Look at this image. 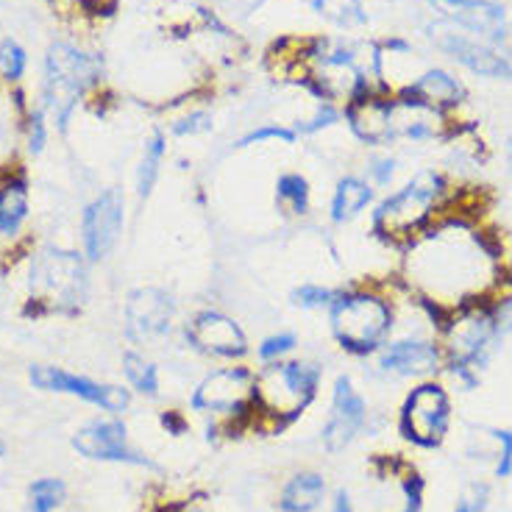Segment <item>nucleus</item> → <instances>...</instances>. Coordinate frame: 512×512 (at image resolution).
Returning <instances> with one entry per match:
<instances>
[{
    "label": "nucleus",
    "mask_w": 512,
    "mask_h": 512,
    "mask_svg": "<svg viewBox=\"0 0 512 512\" xmlns=\"http://www.w3.org/2000/svg\"><path fill=\"white\" fill-rule=\"evenodd\" d=\"M510 154H512V140H510Z\"/></svg>",
    "instance_id": "44"
},
{
    "label": "nucleus",
    "mask_w": 512,
    "mask_h": 512,
    "mask_svg": "<svg viewBox=\"0 0 512 512\" xmlns=\"http://www.w3.org/2000/svg\"><path fill=\"white\" fill-rule=\"evenodd\" d=\"M123 212H126V198L115 187L103 190L95 201L87 204L84 218H81V234H84V251L90 262H101L112 254L123 231V218H126Z\"/></svg>",
    "instance_id": "11"
},
{
    "label": "nucleus",
    "mask_w": 512,
    "mask_h": 512,
    "mask_svg": "<svg viewBox=\"0 0 512 512\" xmlns=\"http://www.w3.org/2000/svg\"><path fill=\"white\" fill-rule=\"evenodd\" d=\"M0 73L9 81H17L26 73V51L14 39H3L0 42Z\"/></svg>",
    "instance_id": "32"
},
{
    "label": "nucleus",
    "mask_w": 512,
    "mask_h": 512,
    "mask_svg": "<svg viewBox=\"0 0 512 512\" xmlns=\"http://www.w3.org/2000/svg\"><path fill=\"white\" fill-rule=\"evenodd\" d=\"M390 109L393 98H384L376 90L359 92L357 98L346 103V120L354 137L365 145H384L390 142Z\"/></svg>",
    "instance_id": "18"
},
{
    "label": "nucleus",
    "mask_w": 512,
    "mask_h": 512,
    "mask_svg": "<svg viewBox=\"0 0 512 512\" xmlns=\"http://www.w3.org/2000/svg\"><path fill=\"white\" fill-rule=\"evenodd\" d=\"M312 6L320 14H326L337 26H362L365 12H362V0H312Z\"/></svg>",
    "instance_id": "27"
},
{
    "label": "nucleus",
    "mask_w": 512,
    "mask_h": 512,
    "mask_svg": "<svg viewBox=\"0 0 512 512\" xmlns=\"http://www.w3.org/2000/svg\"><path fill=\"white\" fill-rule=\"evenodd\" d=\"M128 432L123 421H95L84 429H78L73 437V448L87 460L103 462H126V465H140V468H156L140 451L128 448Z\"/></svg>",
    "instance_id": "15"
},
{
    "label": "nucleus",
    "mask_w": 512,
    "mask_h": 512,
    "mask_svg": "<svg viewBox=\"0 0 512 512\" xmlns=\"http://www.w3.org/2000/svg\"><path fill=\"white\" fill-rule=\"evenodd\" d=\"M28 379L39 390H48V393H70V396L84 398L95 407H103L106 412H126L131 404V393L115 384H98L87 379V376H76V373H67L62 368H48V365H34Z\"/></svg>",
    "instance_id": "12"
},
{
    "label": "nucleus",
    "mask_w": 512,
    "mask_h": 512,
    "mask_svg": "<svg viewBox=\"0 0 512 512\" xmlns=\"http://www.w3.org/2000/svg\"><path fill=\"white\" fill-rule=\"evenodd\" d=\"M404 276L423 304L460 312L476 307L496 284L499 256L479 231L451 220L412 237L404 254Z\"/></svg>",
    "instance_id": "1"
},
{
    "label": "nucleus",
    "mask_w": 512,
    "mask_h": 512,
    "mask_svg": "<svg viewBox=\"0 0 512 512\" xmlns=\"http://www.w3.org/2000/svg\"><path fill=\"white\" fill-rule=\"evenodd\" d=\"M337 120H340L337 109L329 106V103H323V106L318 109V115L312 117V120H304V123H298V126H295V134H315V131H320V128L334 126Z\"/></svg>",
    "instance_id": "34"
},
{
    "label": "nucleus",
    "mask_w": 512,
    "mask_h": 512,
    "mask_svg": "<svg viewBox=\"0 0 512 512\" xmlns=\"http://www.w3.org/2000/svg\"><path fill=\"white\" fill-rule=\"evenodd\" d=\"M448 421H451L448 393L440 384L426 382L415 387L404 401L401 418H398V432L415 446L435 448L446 437Z\"/></svg>",
    "instance_id": "8"
},
{
    "label": "nucleus",
    "mask_w": 512,
    "mask_h": 512,
    "mask_svg": "<svg viewBox=\"0 0 512 512\" xmlns=\"http://www.w3.org/2000/svg\"><path fill=\"white\" fill-rule=\"evenodd\" d=\"M3 454H6V446H3V440H0V457H3Z\"/></svg>",
    "instance_id": "43"
},
{
    "label": "nucleus",
    "mask_w": 512,
    "mask_h": 512,
    "mask_svg": "<svg viewBox=\"0 0 512 512\" xmlns=\"http://www.w3.org/2000/svg\"><path fill=\"white\" fill-rule=\"evenodd\" d=\"M437 45L446 53H451L468 70L487 78H510L512 81V56L496 51L493 45L468 39L465 34H451V31H437Z\"/></svg>",
    "instance_id": "17"
},
{
    "label": "nucleus",
    "mask_w": 512,
    "mask_h": 512,
    "mask_svg": "<svg viewBox=\"0 0 512 512\" xmlns=\"http://www.w3.org/2000/svg\"><path fill=\"white\" fill-rule=\"evenodd\" d=\"M493 437L501 443V460L496 465V476H510L512 474V432L507 429H496Z\"/></svg>",
    "instance_id": "38"
},
{
    "label": "nucleus",
    "mask_w": 512,
    "mask_h": 512,
    "mask_svg": "<svg viewBox=\"0 0 512 512\" xmlns=\"http://www.w3.org/2000/svg\"><path fill=\"white\" fill-rule=\"evenodd\" d=\"M31 512H53L67 496V487H64L62 479H53V476H45V479H37L31 490Z\"/></svg>",
    "instance_id": "28"
},
{
    "label": "nucleus",
    "mask_w": 512,
    "mask_h": 512,
    "mask_svg": "<svg viewBox=\"0 0 512 512\" xmlns=\"http://www.w3.org/2000/svg\"><path fill=\"white\" fill-rule=\"evenodd\" d=\"M365 421H368V407H365L362 396L354 390L348 376H337L332 390V412L320 432L326 451H332V454L343 451L362 432Z\"/></svg>",
    "instance_id": "14"
},
{
    "label": "nucleus",
    "mask_w": 512,
    "mask_h": 512,
    "mask_svg": "<svg viewBox=\"0 0 512 512\" xmlns=\"http://www.w3.org/2000/svg\"><path fill=\"white\" fill-rule=\"evenodd\" d=\"M340 290L323 287V284H301L293 290V304L304 309H329Z\"/></svg>",
    "instance_id": "29"
},
{
    "label": "nucleus",
    "mask_w": 512,
    "mask_h": 512,
    "mask_svg": "<svg viewBox=\"0 0 512 512\" xmlns=\"http://www.w3.org/2000/svg\"><path fill=\"white\" fill-rule=\"evenodd\" d=\"M401 490H404V510L401 512H421V504H423V479L421 476L410 474L404 482H401Z\"/></svg>",
    "instance_id": "35"
},
{
    "label": "nucleus",
    "mask_w": 512,
    "mask_h": 512,
    "mask_svg": "<svg viewBox=\"0 0 512 512\" xmlns=\"http://www.w3.org/2000/svg\"><path fill=\"white\" fill-rule=\"evenodd\" d=\"M499 334L493 309L465 307L454 312V318L446 323V351L451 373L471 387L476 382V371L487 362Z\"/></svg>",
    "instance_id": "7"
},
{
    "label": "nucleus",
    "mask_w": 512,
    "mask_h": 512,
    "mask_svg": "<svg viewBox=\"0 0 512 512\" xmlns=\"http://www.w3.org/2000/svg\"><path fill=\"white\" fill-rule=\"evenodd\" d=\"M176 318L173 295L162 287H137L126 301V334L131 343H154L165 337Z\"/></svg>",
    "instance_id": "13"
},
{
    "label": "nucleus",
    "mask_w": 512,
    "mask_h": 512,
    "mask_svg": "<svg viewBox=\"0 0 512 512\" xmlns=\"http://www.w3.org/2000/svg\"><path fill=\"white\" fill-rule=\"evenodd\" d=\"M320 387V368L309 362H268L254 373V410L279 423H293L315 401Z\"/></svg>",
    "instance_id": "5"
},
{
    "label": "nucleus",
    "mask_w": 512,
    "mask_h": 512,
    "mask_svg": "<svg viewBox=\"0 0 512 512\" xmlns=\"http://www.w3.org/2000/svg\"><path fill=\"white\" fill-rule=\"evenodd\" d=\"M479 510H482V504H479V507H474L471 501H462L460 507H457V512H479Z\"/></svg>",
    "instance_id": "42"
},
{
    "label": "nucleus",
    "mask_w": 512,
    "mask_h": 512,
    "mask_svg": "<svg viewBox=\"0 0 512 512\" xmlns=\"http://www.w3.org/2000/svg\"><path fill=\"white\" fill-rule=\"evenodd\" d=\"M184 337L195 351L206 357L240 359L248 354V337L240 329V323L218 309H201L184 326Z\"/></svg>",
    "instance_id": "10"
},
{
    "label": "nucleus",
    "mask_w": 512,
    "mask_h": 512,
    "mask_svg": "<svg viewBox=\"0 0 512 512\" xmlns=\"http://www.w3.org/2000/svg\"><path fill=\"white\" fill-rule=\"evenodd\" d=\"M326 496V482L320 474H295L282 490L279 507L282 512H315Z\"/></svg>",
    "instance_id": "23"
},
{
    "label": "nucleus",
    "mask_w": 512,
    "mask_h": 512,
    "mask_svg": "<svg viewBox=\"0 0 512 512\" xmlns=\"http://www.w3.org/2000/svg\"><path fill=\"white\" fill-rule=\"evenodd\" d=\"M28 218L26 176H6L0 181V234H17Z\"/></svg>",
    "instance_id": "22"
},
{
    "label": "nucleus",
    "mask_w": 512,
    "mask_h": 512,
    "mask_svg": "<svg viewBox=\"0 0 512 512\" xmlns=\"http://www.w3.org/2000/svg\"><path fill=\"white\" fill-rule=\"evenodd\" d=\"M162 423H165L173 435H184V429H187V421L181 418L179 412H165V415H162Z\"/></svg>",
    "instance_id": "40"
},
{
    "label": "nucleus",
    "mask_w": 512,
    "mask_h": 512,
    "mask_svg": "<svg viewBox=\"0 0 512 512\" xmlns=\"http://www.w3.org/2000/svg\"><path fill=\"white\" fill-rule=\"evenodd\" d=\"M401 98H410V101H418L423 106H432V109L443 112L446 106H457L465 98V87L454 76H448L446 70H429L407 90H401Z\"/></svg>",
    "instance_id": "20"
},
{
    "label": "nucleus",
    "mask_w": 512,
    "mask_h": 512,
    "mask_svg": "<svg viewBox=\"0 0 512 512\" xmlns=\"http://www.w3.org/2000/svg\"><path fill=\"white\" fill-rule=\"evenodd\" d=\"M123 373H126L128 384L142 393V396H159V371L154 362L137 354V351H126L123 354Z\"/></svg>",
    "instance_id": "26"
},
{
    "label": "nucleus",
    "mask_w": 512,
    "mask_h": 512,
    "mask_svg": "<svg viewBox=\"0 0 512 512\" xmlns=\"http://www.w3.org/2000/svg\"><path fill=\"white\" fill-rule=\"evenodd\" d=\"M446 190V179L437 170H421L401 190L387 195L382 204L376 206L371 220L373 234L387 243L407 245L412 237H418L429 226Z\"/></svg>",
    "instance_id": "2"
},
{
    "label": "nucleus",
    "mask_w": 512,
    "mask_h": 512,
    "mask_svg": "<svg viewBox=\"0 0 512 512\" xmlns=\"http://www.w3.org/2000/svg\"><path fill=\"white\" fill-rule=\"evenodd\" d=\"M295 346H298V340H295L293 332H276L259 343L256 354H259V359L268 365V362H279V359L287 357Z\"/></svg>",
    "instance_id": "31"
},
{
    "label": "nucleus",
    "mask_w": 512,
    "mask_h": 512,
    "mask_svg": "<svg viewBox=\"0 0 512 512\" xmlns=\"http://www.w3.org/2000/svg\"><path fill=\"white\" fill-rule=\"evenodd\" d=\"M496 315V323H499V332H512V298L501 301L499 307L493 309Z\"/></svg>",
    "instance_id": "39"
},
{
    "label": "nucleus",
    "mask_w": 512,
    "mask_h": 512,
    "mask_svg": "<svg viewBox=\"0 0 512 512\" xmlns=\"http://www.w3.org/2000/svg\"><path fill=\"white\" fill-rule=\"evenodd\" d=\"M254 407V371L245 365L218 368L192 393V410L243 415Z\"/></svg>",
    "instance_id": "9"
},
{
    "label": "nucleus",
    "mask_w": 512,
    "mask_h": 512,
    "mask_svg": "<svg viewBox=\"0 0 512 512\" xmlns=\"http://www.w3.org/2000/svg\"><path fill=\"white\" fill-rule=\"evenodd\" d=\"M368 173H371V179L379 187H387L393 181V173H396V162L390 156H373L371 162H368Z\"/></svg>",
    "instance_id": "36"
},
{
    "label": "nucleus",
    "mask_w": 512,
    "mask_h": 512,
    "mask_svg": "<svg viewBox=\"0 0 512 512\" xmlns=\"http://www.w3.org/2000/svg\"><path fill=\"white\" fill-rule=\"evenodd\" d=\"M329 326L343 351L368 357L382 351L393 329V309L371 290H340L329 307Z\"/></svg>",
    "instance_id": "3"
},
{
    "label": "nucleus",
    "mask_w": 512,
    "mask_h": 512,
    "mask_svg": "<svg viewBox=\"0 0 512 512\" xmlns=\"http://www.w3.org/2000/svg\"><path fill=\"white\" fill-rule=\"evenodd\" d=\"M103 64L98 56L76 51L73 45L56 42L45 59V106L56 117L59 128H67L78 98L101 78Z\"/></svg>",
    "instance_id": "6"
},
{
    "label": "nucleus",
    "mask_w": 512,
    "mask_h": 512,
    "mask_svg": "<svg viewBox=\"0 0 512 512\" xmlns=\"http://www.w3.org/2000/svg\"><path fill=\"white\" fill-rule=\"evenodd\" d=\"M373 201V187L365 179H357V176H346V179L337 181L332 195V223L343 226L348 220L359 218Z\"/></svg>",
    "instance_id": "21"
},
{
    "label": "nucleus",
    "mask_w": 512,
    "mask_h": 512,
    "mask_svg": "<svg viewBox=\"0 0 512 512\" xmlns=\"http://www.w3.org/2000/svg\"><path fill=\"white\" fill-rule=\"evenodd\" d=\"M167 140L162 131H154L151 140L145 142V154H142L140 170H137V195L142 201L154 192L156 181H159V173H162V162H165Z\"/></svg>",
    "instance_id": "24"
},
{
    "label": "nucleus",
    "mask_w": 512,
    "mask_h": 512,
    "mask_svg": "<svg viewBox=\"0 0 512 512\" xmlns=\"http://www.w3.org/2000/svg\"><path fill=\"white\" fill-rule=\"evenodd\" d=\"M268 140L293 145V142L298 140V134H295V128L279 126V123H268V126H259L254 128V131H248L245 137H240V140L234 142V148H251V145H259V142H268Z\"/></svg>",
    "instance_id": "30"
},
{
    "label": "nucleus",
    "mask_w": 512,
    "mask_h": 512,
    "mask_svg": "<svg viewBox=\"0 0 512 512\" xmlns=\"http://www.w3.org/2000/svg\"><path fill=\"white\" fill-rule=\"evenodd\" d=\"M87 265L76 251L48 248L31 265V309L34 315H73L87 301Z\"/></svg>",
    "instance_id": "4"
},
{
    "label": "nucleus",
    "mask_w": 512,
    "mask_h": 512,
    "mask_svg": "<svg viewBox=\"0 0 512 512\" xmlns=\"http://www.w3.org/2000/svg\"><path fill=\"white\" fill-rule=\"evenodd\" d=\"M45 140H48L45 117H42V112H34L31 120H28V148H31V154H39L45 148Z\"/></svg>",
    "instance_id": "37"
},
{
    "label": "nucleus",
    "mask_w": 512,
    "mask_h": 512,
    "mask_svg": "<svg viewBox=\"0 0 512 512\" xmlns=\"http://www.w3.org/2000/svg\"><path fill=\"white\" fill-rule=\"evenodd\" d=\"M429 3L451 23L468 28L490 42H501L507 37V14L493 0H429Z\"/></svg>",
    "instance_id": "16"
},
{
    "label": "nucleus",
    "mask_w": 512,
    "mask_h": 512,
    "mask_svg": "<svg viewBox=\"0 0 512 512\" xmlns=\"http://www.w3.org/2000/svg\"><path fill=\"white\" fill-rule=\"evenodd\" d=\"M437 365H440V348L418 337L384 343L379 351V368L396 376H426L435 373Z\"/></svg>",
    "instance_id": "19"
},
{
    "label": "nucleus",
    "mask_w": 512,
    "mask_h": 512,
    "mask_svg": "<svg viewBox=\"0 0 512 512\" xmlns=\"http://www.w3.org/2000/svg\"><path fill=\"white\" fill-rule=\"evenodd\" d=\"M212 128V115L209 112H190L187 117H181L173 123V134H179V137H195V134H204Z\"/></svg>",
    "instance_id": "33"
},
{
    "label": "nucleus",
    "mask_w": 512,
    "mask_h": 512,
    "mask_svg": "<svg viewBox=\"0 0 512 512\" xmlns=\"http://www.w3.org/2000/svg\"><path fill=\"white\" fill-rule=\"evenodd\" d=\"M276 201L284 212H290L295 218L309 212V181L301 173H284L276 181Z\"/></svg>",
    "instance_id": "25"
},
{
    "label": "nucleus",
    "mask_w": 512,
    "mask_h": 512,
    "mask_svg": "<svg viewBox=\"0 0 512 512\" xmlns=\"http://www.w3.org/2000/svg\"><path fill=\"white\" fill-rule=\"evenodd\" d=\"M332 512H354V510H351V501H348L346 490H337V496H334Z\"/></svg>",
    "instance_id": "41"
}]
</instances>
